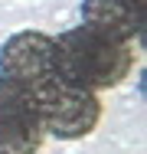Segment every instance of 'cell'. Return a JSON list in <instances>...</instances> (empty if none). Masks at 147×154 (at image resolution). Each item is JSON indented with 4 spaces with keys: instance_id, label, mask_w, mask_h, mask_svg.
Segmentation results:
<instances>
[{
    "instance_id": "obj_1",
    "label": "cell",
    "mask_w": 147,
    "mask_h": 154,
    "mask_svg": "<svg viewBox=\"0 0 147 154\" xmlns=\"http://www.w3.org/2000/svg\"><path fill=\"white\" fill-rule=\"evenodd\" d=\"M56 46H59V75L88 92L118 89L134 72V46L111 39L85 23L59 33Z\"/></svg>"
},
{
    "instance_id": "obj_2",
    "label": "cell",
    "mask_w": 147,
    "mask_h": 154,
    "mask_svg": "<svg viewBox=\"0 0 147 154\" xmlns=\"http://www.w3.org/2000/svg\"><path fill=\"white\" fill-rule=\"evenodd\" d=\"M0 79L39 95L59 79V46L56 36L43 30H20L0 46Z\"/></svg>"
},
{
    "instance_id": "obj_3",
    "label": "cell",
    "mask_w": 147,
    "mask_h": 154,
    "mask_svg": "<svg viewBox=\"0 0 147 154\" xmlns=\"http://www.w3.org/2000/svg\"><path fill=\"white\" fill-rule=\"evenodd\" d=\"M39 98V118L43 131L59 141H82L101 122V98L98 92H88L82 85L59 75L52 85H46Z\"/></svg>"
},
{
    "instance_id": "obj_4",
    "label": "cell",
    "mask_w": 147,
    "mask_h": 154,
    "mask_svg": "<svg viewBox=\"0 0 147 154\" xmlns=\"http://www.w3.org/2000/svg\"><path fill=\"white\" fill-rule=\"evenodd\" d=\"M43 141L39 98L0 79V154H39Z\"/></svg>"
},
{
    "instance_id": "obj_5",
    "label": "cell",
    "mask_w": 147,
    "mask_h": 154,
    "mask_svg": "<svg viewBox=\"0 0 147 154\" xmlns=\"http://www.w3.org/2000/svg\"><path fill=\"white\" fill-rule=\"evenodd\" d=\"M82 23L121 43H144L147 0H82Z\"/></svg>"
}]
</instances>
